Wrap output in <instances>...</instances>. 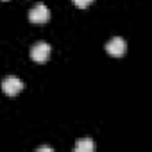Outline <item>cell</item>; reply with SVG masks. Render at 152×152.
<instances>
[{"mask_svg":"<svg viewBox=\"0 0 152 152\" xmlns=\"http://www.w3.org/2000/svg\"><path fill=\"white\" fill-rule=\"evenodd\" d=\"M38 150H52V147H38Z\"/></svg>","mask_w":152,"mask_h":152,"instance_id":"52a82bcc","label":"cell"},{"mask_svg":"<svg viewBox=\"0 0 152 152\" xmlns=\"http://www.w3.org/2000/svg\"><path fill=\"white\" fill-rule=\"evenodd\" d=\"M93 2V0H73V4L77 6V7H86V6H90Z\"/></svg>","mask_w":152,"mask_h":152,"instance_id":"8992f818","label":"cell"},{"mask_svg":"<svg viewBox=\"0 0 152 152\" xmlns=\"http://www.w3.org/2000/svg\"><path fill=\"white\" fill-rule=\"evenodd\" d=\"M50 52H52V47H50L47 41H38V43H34V45L31 47V57H32L36 63L47 61L48 56H50Z\"/></svg>","mask_w":152,"mask_h":152,"instance_id":"3957f363","label":"cell"},{"mask_svg":"<svg viewBox=\"0 0 152 152\" xmlns=\"http://www.w3.org/2000/svg\"><path fill=\"white\" fill-rule=\"evenodd\" d=\"M95 148V143L91 141V140H81V141H77V145H75V152H91Z\"/></svg>","mask_w":152,"mask_h":152,"instance_id":"5b68a950","label":"cell"},{"mask_svg":"<svg viewBox=\"0 0 152 152\" xmlns=\"http://www.w3.org/2000/svg\"><path fill=\"white\" fill-rule=\"evenodd\" d=\"M23 88H25L23 81L18 79L16 75H7V77L2 81V90H4V93L9 95V97H15V95L20 93Z\"/></svg>","mask_w":152,"mask_h":152,"instance_id":"6da1fadb","label":"cell"},{"mask_svg":"<svg viewBox=\"0 0 152 152\" xmlns=\"http://www.w3.org/2000/svg\"><path fill=\"white\" fill-rule=\"evenodd\" d=\"M106 50L111 56H124L125 50H127V41L124 38H120V36H115L106 43Z\"/></svg>","mask_w":152,"mask_h":152,"instance_id":"277c9868","label":"cell"},{"mask_svg":"<svg viewBox=\"0 0 152 152\" xmlns=\"http://www.w3.org/2000/svg\"><path fill=\"white\" fill-rule=\"evenodd\" d=\"M48 18H50V11H48V7L43 2L34 4L31 7V11H29V20L32 23H45Z\"/></svg>","mask_w":152,"mask_h":152,"instance_id":"7a4b0ae2","label":"cell"}]
</instances>
